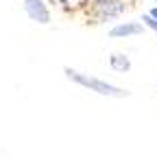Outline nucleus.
Listing matches in <instances>:
<instances>
[{"label": "nucleus", "mask_w": 157, "mask_h": 157, "mask_svg": "<svg viewBox=\"0 0 157 157\" xmlns=\"http://www.w3.org/2000/svg\"><path fill=\"white\" fill-rule=\"evenodd\" d=\"M96 2H103V0H87V5H96Z\"/></svg>", "instance_id": "obj_8"}, {"label": "nucleus", "mask_w": 157, "mask_h": 157, "mask_svg": "<svg viewBox=\"0 0 157 157\" xmlns=\"http://www.w3.org/2000/svg\"><path fill=\"white\" fill-rule=\"evenodd\" d=\"M127 0H103V2L90 5V20L92 24H107L116 22L127 13Z\"/></svg>", "instance_id": "obj_2"}, {"label": "nucleus", "mask_w": 157, "mask_h": 157, "mask_svg": "<svg viewBox=\"0 0 157 157\" xmlns=\"http://www.w3.org/2000/svg\"><path fill=\"white\" fill-rule=\"evenodd\" d=\"M148 2H157V0H148Z\"/></svg>", "instance_id": "obj_10"}, {"label": "nucleus", "mask_w": 157, "mask_h": 157, "mask_svg": "<svg viewBox=\"0 0 157 157\" xmlns=\"http://www.w3.org/2000/svg\"><path fill=\"white\" fill-rule=\"evenodd\" d=\"M140 22L144 24V29H148V31H153V33L157 35V20H155L153 15H148V11L142 13V20H140Z\"/></svg>", "instance_id": "obj_6"}, {"label": "nucleus", "mask_w": 157, "mask_h": 157, "mask_svg": "<svg viewBox=\"0 0 157 157\" xmlns=\"http://www.w3.org/2000/svg\"><path fill=\"white\" fill-rule=\"evenodd\" d=\"M59 2H61L63 7H68V2H70V0H59Z\"/></svg>", "instance_id": "obj_9"}, {"label": "nucleus", "mask_w": 157, "mask_h": 157, "mask_svg": "<svg viewBox=\"0 0 157 157\" xmlns=\"http://www.w3.org/2000/svg\"><path fill=\"white\" fill-rule=\"evenodd\" d=\"M109 68H111L113 72H118V74L131 72V68H133L131 57H129L127 52H111V55H109Z\"/></svg>", "instance_id": "obj_5"}, {"label": "nucleus", "mask_w": 157, "mask_h": 157, "mask_svg": "<svg viewBox=\"0 0 157 157\" xmlns=\"http://www.w3.org/2000/svg\"><path fill=\"white\" fill-rule=\"evenodd\" d=\"M146 29L140 20H129V22H116L111 29H109V37L111 39H129V37H137L142 35Z\"/></svg>", "instance_id": "obj_4"}, {"label": "nucleus", "mask_w": 157, "mask_h": 157, "mask_svg": "<svg viewBox=\"0 0 157 157\" xmlns=\"http://www.w3.org/2000/svg\"><path fill=\"white\" fill-rule=\"evenodd\" d=\"M63 74L70 78L72 83L81 85V87H85V90H90V92H94V94H98V96H107V98H129V96H131V92L124 90V87H120V85H113V83L103 81V78H98V76L78 72V70H74V68H70V66L63 68Z\"/></svg>", "instance_id": "obj_1"}, {"label": "nucleus", "mask_w": 157, "mask_h": 157, "mask_svg": "<svg viewBox=\"0 0 157 157\" xmlns=\"http://www.w3.org/2000/svg\"><path fill=\"white\" fill-rule=\"evenodd\" d=\"M148 15H153V17L157 20V7H151V9H148Z\"/></svg>", "instance_id": "obj_7"}, {"label": "nucleus", "mask_w": 157, "mask_h": 157, "mask_svg": "<svg viewBox=\"0 0 157 157\" xmlns=\"http://www.w3.org/2000/svg\"><path fill=\"white\" fill-rule=\"evenodd\" d=\"M22 9L24 13L29 15V20L37 24H50V9H48V2L46 0H24L22 2Z\"/></svg>", "instance_id": "obj_3"}]
</instances>
